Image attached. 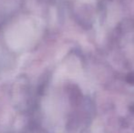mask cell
<instances>
[{
	"instance_id": "cell-1",
	"label": "cell",
	"mask_w": 134,
	"mask_h": 133,
	"mask_svg": "<svg viewBox=\"0 0 134 133\" xmlns=\"http://www.w3.org/2000/svg\"><path fill=\"white\" fill-rule=\"evenodd\" d=\"M128 81L131 83H134V74H131L128 77Z\"/></svg>"
}]
</instances>
